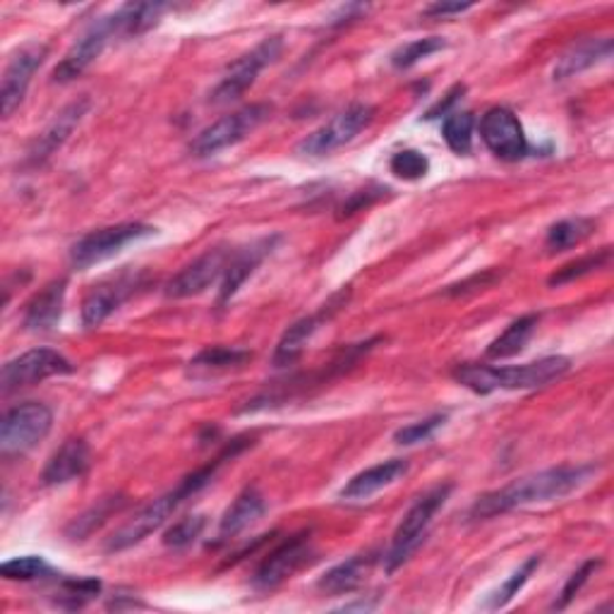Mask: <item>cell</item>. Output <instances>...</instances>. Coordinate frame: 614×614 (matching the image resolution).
Returning <instances> with one entry per match:
<instances>
[{"label":"cell","instance_id":"cell-1","mask_svg":"<svg viewBox=\"0 0 614 614\" xmlns=\"http://www.w3.org/2000/svg\"><path fill=\"white\" fill-rule=\"evenodd\" d=\"M595 473L597 466H593V463H581V466H560L519 477L514 483L483 494V497L473 504L471 519H492L526 504L562 500L581 485H586Z\"/></svg>","mask_w":614,"mask_h":614},{"label":"cell","instance_id":"cell-2","mask_svg":"<svg viewBox=\"0 0 614 614\" xmlns=\"http://www.w3.org/2000/svg\"><path fill=\"white\" fill-rule=\"evenodd\" d=\"M572 368L568 358L562 355H550L541 358L535 363L526 365H506V368H494V365H475V363H463L454 370V380L463 384L475 394H492V392H516V389H537L547 386L550 382L564 378V374Z\"/></svg>","mask_w":614,"mask_h":614},{"label":"cell","instance_id":"cell-3","mask_svg":"<svg viewBox=\"0 0 614 614\" xmlns=\"http://www.w3.org/2000/svg\"><path fill=\"white\" fill-rule=\"evenodd\" d=\"M229 454H233L231 449L223 456H229ZM223 456L217 459L212 463V466H204L200 471L190 473L185 477V481H181V485H178L175 490L167 492V494H163V497H159L152 504H147L144 509H140L138 514H134L128 523H123V526L109 537L107 552L130 550L134 545H140L144 541V537H149L154 531H159L163 526V523H167L173 516V512H175L178 506H181L185 500H190L192 494H198L204 485L212 483V477H214V473L219 469V463L223 461Z\"/></svg>","mask_w":614,"mask_h":614},{"label":"cell","instance_id":"cell-4","mask_svg":"<svg viewBox=\"0 0 614 614\" xmlns=\"http://www.w3.org/2000/svg\"><path fill=\"white\" fill-rule=\"evenodd\" d=\"M53 427V411L47 403L27 401L10 409L0 423V454L18 456L34 449Z\"/></svg>","mask_w":614,"mask_h":614},{"label":"cell","instance_id":"cell-5","mask_svg":"<svg viewBox=\"0 0 614 614\" xmlns=\"http://www.w3.org/2000/svg\"><path fill=\"white\" fill-rule=\"evenodd\" d=\"M449 494H452V485L432 487L411 506V512L403 516L401 526L394 533L392 550H389V554H386L389 572H394V568H399L403 562H409V557L417 550V545L425 541L427 526L432 523L434 514H437L444 506V502L449 500Z\"/></svg>","mask_w":614,"mask_h":614},{"label":"cell","instance_id":"cell-6","mask_svg":"<svg viewBox=\"0 0 614 614\" xmlns=\"http://www.w3.org/2000/svg\"><path fill=\"white\" fill-rule=\"evenodd\" d=\"M269 113H272V107H266V103H252V107L219 118L217 123L204 128L198 138L190 142V154L198 159L214 157L223 152V149L243 142L248 134H252L266 121Z\"/></svg>","mask_w":614,"mask_h":614},{"label":"cell","instance_id":"cell-7","mask_svg":"<svg viewBox=\"0 0 614 614\" xmlns=\"http://www.w3.org/2000/svg\"><path fill=\"white\" fill-rule=\"evenodd\" d=\"M154 233H157V229L149 227V223H140V221L115 223V227L99 229L94 233L80 238V241L74 243L70 250V260L78 269L94 266L103 260L113 258V254H118L130 243H138V241H142V238H149Z\"/></svg>","mask_w":614,"mask_h":614},{"label":"cell","instance_id":"cell-8","mask_svg":"<svg viewBox=\"0 0 614 614\" xmlns=\"http://www.w3.org/2000/svg\"><path fill=\"white\" fill-rule=\"evenodd\" d=\"M374 118V109L368 103H353L346 111L336 113L332 121L324 123L295 147L298 154L303 157H326L336 152L343 144L353 142Z\"/></svg>","mask_w":614,"mask_h":614},{"label":"cell","instance_id":"cell-9","mask_svg":"<svg viewBox=\"0 0 614 614\" xmlns=\"http://www.w3.org/2000/svg\"><path fill=\"white\" fill-rule=\"evenodd\" d=\"M281 49H283L281 37H269L262 43H258L250 53L238 58V61L223 72V78L217 84L212 97H209V101L219 103L221 107V103H231L235 99H241L254 84V80L260 78V72L266 66H272L281 56Z\"/></svg>","mask_w":614,"mask_h":614},{"label":"cell","instance_id":"cell-10","mask_svg":"<svg viewBox=\"0 0 614 614\" xmlns=\"http://www.w3.org/2000/svg\"><path fill=\"white\" fill-rule=\"evenodd\" d=\"M68 372H72V363L66 355L51 349H32L18 358H12V361L3 365V372H0V389H3V394L8 396L12 392H20V389Z\"/></svg>","mask_w":614,"mask_h":614},{"label":"cell","instance_id":"cell-11","mask_svg":"<svg viewBox=\"0 0 614 614\" xmlns=\"http://www.w3.org/2000/svg\"><path fill=\"white\" fill-rule=\"evenodd\" d=\"M113 37H121V27H118L115 12L87 27V32L72 43L70 51L63 56V61L56 66L53 80L72 82L74 78H80V74L101 56V51L109 47V41Z\"/></svg>","mask_w":614,"mask_h":614},{"label":"cell","instance_id":"cell-12","mask_svg":"<svg viewBox=\"0 0 614 614\" xmlns=\"http://www.w3.org/2000/svg\"><path fill=\"white\" fill-rule=\"evenodd\" d=\"M314 560L312 545L305 535H295L291 541L281 543L264 562L258 566V572L252 576V586L266 593L279 588L281 583H286L291 576L301 572Z\"/></svg>","mask_w":614,"mask_h":614},{"label":"cell","instance_id":"cell-13","mask_svg":"<svg viewBox=\"0 0 614 614\" xmlns=\"http://www.w3.org/2000/svg\"><path fill=\"white\" fill-rule=\"evenodd\" d=\"M481 138L494 157L519 161L529 154V140L519 118L509 109H490L481 121Z\"/></svg>","mask_w":614,"mask_h":614},{"label":"cell","instance_id":"cell-14","mask_svg":"<svg viewBox=\"0 0 614 614\" xmlns=\"http://www.w3.org/2000/svg\"><path fill=\"white\" fill-rule=\"evenodd\" d=\"M140 286H142V274H134V272H121L118 276L101 281L99 286H94L84 298L82 324L87 329L101 326Z\"/></svg>","mask_w":614,"mask_h":614},{"label":"cell","instance_id":"cell-15","mask_svg":"<svg viewBox=\"0 0 614 614\" xmlns=\"http://www.w3.org/2000/svg\"><path fill=\"white\" fill-rule=\"evenodd\" d=\"M231 250L227 248H214L207 250L202 258L188 264L183 272H178L167 286L169 298H192L204 293L212 283L223 279L227 274V266L231 262Z\"/></svg>","mask_w":614,"mask_h":614},{"label":"cell","instance_id":"cell-16","mask_svg":"<svg viewBox=\"0 0 614 614\" xmlns=\"http://www.w3.org/2000/svg\"><path fill=\"white\" fill-rule=\"evenodd\" d=\"M47 47L29 43L10 58V63L3 72V87H0V101H3V118H10L20 109V103L27 94V87L32 82L34 72L47 61Z\"/></svg>","mask_w":614,"mask_h":614},{"label":"cell","instance_id":"cell-17","mask_svg":"<svg viewBox=\"0 0 614 614\" xmlns=\"http://www.w3.org/2000/svg\"><path fill=\"white\" fill-rule=\"evenodd\" d=\"M349 295H351V291H341V293L334 295L332 301H329L326 305H322L318 312L310 314V318L298 320L293 326H289V329H286V334L281 336L279 346H276L274 365H276V368L293 365V363L298 361V358H301V353H303V349H305V343L314 336V332H318V329H320L324 322L332 320L341 308H346Z\"/></svg>","mask_w":614,"mask_h":614},{"label":"cell","instance_id":"cell-18","mask_svg":"<svg viewBox=\"0 0 614 614\" xmlns=\"http://www.w3.org/2000/svg\"><path fill=\"white\" fill-rule=\"evenodd\" d=\"M87 111H89V99H78L68 103L61 113H56L53 121L37 134V140L32 144H29L27 159H24L27 167H41L43 161L51 159L58 149L68 142L74 128L82 123Z\"/></svg>","mask_w":614,"mask_h":614},{"label":"cell","instance_id":"cell-19","mask_svg":"<svg viewBox=\"0 0 614 614\" xmlns=\"http://www.w3.org/2000/svg\"><path fill=\"white\" fill-rule=\"evenodd\" d=\"M279 243V235L272 238H262V241L252 243L243 250H235L231 254V262L227 266V274L221 279V289H219V305L229 303L231 298L238 293V289L243 286V283L254 274V269H258L266 254H272L274 245Z\"/></svg>","mask_w":614,"mask_h":614},{"label":"cell","instance_id":"cell-20","mask_svg":"<svg viewBox=\"0 0 614 614\" xmlns=\"http://www.w3.org/2000/svg\"><path fill=\"white\" fill-rule=\"evenodd\" d=\"M92 463V449L84 440H68L58 452L47 461V469L41 473L43 485L56 487L66 485L74 477H82Z\"/></svg>","mask_w":614,"mask_h":614},{"label":"cell","instance_id":"cell-21","mask_svg":"<svg viewBox=\"0 0 614 614\" xmlns=\"http://www.w3.org/2000/svg\"><path fill=\"white\" fill-rule=\"evenodd\" d=\"M66 293H68V281L66 279H56L47 283L32 301L27 303L24 310V326L29 332H49L58 324L63 314L66 305Z\"/></svg>","mask_w":614,"mask_h":614},{"label":"cell","instance_id":"cell-22","mask_svg":"<svg viewBox=\"0 0 614 614\" xmlns=\"http://www.w3.org/2000/svg\"><path fill=\"white\" fill-rule=\"evenodd\" d=\"M406 473H409V461H403V459H392V461L378 463V466L365 469L363 473L353 475L351 481L346 483V487L341 490V497L343 500H368L370 494L380 492L389 485H394Z\"/></svg>","mask_w":614,"mask_h":614},{"label":"cell","instance_id":"cell-23","mask_svg":"<svg viewBox=\"0 0 614 614\" xmlns=\"http://www.w3.org/2000/svg\"><path fill=\"white\" fill-rule=\"evenodd\" d=\"M266 512V502L260 490L248 487L238 494L235 502L227 509L221 523H219V543H227L231 537L241 535L245 529H250L254 521H260Z\"/></svg>","mask_w":614,"mask_h":614},{"label":"cell","instance_id":"cell-24","mask_svg":"<svg viewBox=\"0 0 614 614\" xmlns=\"http://www.w3.org/2000/svg\"><path fill=\"white\" fill-rule=\"evenodd\" d=\"M610 56L612 39H586L581 43H574V47L560 58L557 66H554V80L574 78V74L597 66Z\"/></svg>","mask_w":614,"mask_h":614},{"label":"cell","instance_id":"cell-25","mask_svg":"<svg viewBox=\"0 0 614 614\" xmlns=\"http://www.w3.org/2000/svg\"><path fill=\"white\" fill-rule=\"evenodd\" d=\"M372 564H374L372 554H358V557H351L349 562H341L334 568H329V572L320 578L318 588L329 595L353 593L365 583Z\"/></svg>","mask_w":614,"mask_h":614},{"label":"cell","instance_id":"cell-26","mask_svg":"<svg viewBox=\"0 0 614 614\" xmlns=\"http://www.w3.org/2000/svg\"><path fill=\"white\" fill-rule=\"evenodd\" d=\"M537 322H541L537 314H526V318H519L516 322L509 324L504 332L490 343L487 358H492V361H500V358H512V355L521 353L523 346L529 343V339L533 336Z\"/></svg>","mask_w":614,"mask_h":614},{"label":"cell","instance_id":"cell-27","mask_svg":"<svg viewBox=\"0 0 614 614\" xmlns=\"http://www.w3.org/2000/svg\"><path fill=\"white\" fill-rule=\"evenodd\" d=\"M125 506L123 494H113V497H103L99 500L92 509H87L82 516L74 519L68 526V537L70 541H84V537L92 535L97 529H101L113 514L121 512Z\"/></svg>","mask_w":614,"mask_h":614},{"label":"cell","instance_id":"cell-28","mask_svg":"<svg viewBox=\"0 0 614 614\" xmlns=\"http://www.w3.org/2000/svg\"><path fill=\"white\" fill-rule=\"evenodd\" d=\"M167 6L163 3H128L115 10L118 27H121V37H138L144 34L147 29H152Z\"/></svg>","mask_w":614,"mask_h":614},{"label":"cell","instance_id":"cell-29","mask_svg":"<svg viewBox=\"0 0 614 614\" xmlns=\"http://www.w3.org/2000/svg\"><path fill=\"white\" fill-rule=\"evenodd\" d=\"M593 229H595L593 219H583V217L564 219L560 223H554V227L547 231L545 245L550 252L568 250V248H574V245L586 241V238L593 233Z\"/></svg>","mask_w":614,"mask_h":614},{"label":"cell","instance_id":"cell-30","mask_svg":"<svg viewBox=\"0 0 614 614\" xmlns=\"http://www.w3.org/2000/svg\"><path fill=\"white\" fill-rule=\"evenodd\" d=\"M473 115L469 111L463 113H452L444 118V125H442V138L446 142V147L452 149L454 154L459 157H469L471 149H473Z\"/></svg>","mask_w":614,"mask_h":614},{"label":"cell","instance_id":"cell-31","mask_svg":"<svg viewBox=\"0 0 614 614\" xmlns=\"http://www.w3.org/2000/svg\"><path fill=\"white\" fill-rule=\"evenodd\" d=\"M248 361H252L250 351L214 346V349L202 351L198 358H194V361H190V368L192 370H204V372H223V370L243 368Z\"/></svg>","mask_w":614,"mask_h":614},{"label":"cell","instance_id":"cell-32","mask_svg":"<svg viewBox=\"0 0 614 614\" xmlns=\"http://www.w3.org/2000/svg\"><path fill=\"white\" fill-rule=\"evenodd\" d=\"M537 566H541V557H537V554H535V557H531V560L523 562V566L516 568V572H514L512 576H509L497 591L492 593L487 607H490V610H500V607H504V605L512 603V601H514V595H519V591H521L523 586H526L529 578L533 576V572H535Z\"/></svg>","mask_w":614,"mask_h":614},{"label":"cell","instance_id":"cell-33","mask_svg":"<svg viewBox=\"0 0 614 614\" xmlns=\"http://www.w3.org/2000/svg\"><path fill=\"white\" fill-rule=\"evenodd\" d=\"M610 258H612V252H610V248H605L601 252L588 254V258H581L576 262H568V264H564L562 269H557V272H554L550 276V286H564V283H572V281H576L581 276H586V274L595 272V269L605 266L610 262Z\"/></svg>","mask_w":614,"mask_h":614},{"label":"cell","instance_id":"cell-34","mask_svg":"<svg viewBox=\"0 0 614 614\" xmlns=\"http://www.w3.org/2000/svg\"><path fill=\"white\" fill-rule=\"evenodd\" d=\"M446 47V41L440 37H430V39H415L411 43H403L401 49L392 53V66L399 70H409L415 63H421L423 58L437 53Z\"/></svg>","mask_w":614,"mask_h":614},{"label":"cell","instance_id":"cell-35","mask_svg":"<svg viewBox=\"0 0 614 614\" xmlns=\"http://www.w3.org/2000/svg\"><path fill=\"white\" fill-rule=\"evenodd\" d=\"M389 169L401 181H421L430 173V159L423 152H417V149H403L389 161Z\"/></svg>","mask_w":614,"mask_h":614},{"label":"cell","instance_id":"cell-36","mask_svg":"<svg viewBox=\"0 0 614 614\" xmlns=\"http://www.w3.org/2000/svg\"><path fill=\"white\" fill-rule=\"evenodd\" d=\"M101 591V583L94 578H80V581H66L61 593H58L56 603L68 610L84 607L89 601H94Z\"/></svg>","mask_w":614,"mask_h":614},{"label":"cell","instance_id":"cell-37","mask_svg":"<svg viewBox=\"0 0 614 614\" xmlns=\"http://www.w3.org/2000/svg\"><path fill=\"white\" fill-rule=\"evenodd\" d=\"M204 526H207L204 516H185L181 521H175L173 526L163 533V545L173 550H185L198 541Z\"/></svg>","mask_w":614,"mask_h":614},{"label":"cell","instance_id":"cell-38","mask_svg":"<svg viewBox=\"0 0 614 614\" xmlns=\"http://www.w3.org/2000/svg\"><path fill=\"white\" fill-rule=\"evenodd\" d=\"M0 574L10 581H34V578L49 576L51 566L41 557L29 554V557H14V560H8L0 564Z\"/></svg>","mask_w":614,"mask_h":614},{"label":"cell","instance_id":"cell-39","mask_svg":"<svg viewBox=\"0 0 614 614\" xmlns=\"http://www.w3.org/2000/svg\"><path fill=\"white\" fill-rule=\"evenodd\" d=\"M444 423H446V415H442V413L430 415V417H425V421H417V423H413V425H406V427L396 430L394 442H396V444H403V446L427 442V440L432 437V434L437 432Z\"/></svg>","mask_w":614,"mask_h":614},{"label":"cell","instance_id":"cell-40","mask_svg":"<svg viewBox=\"0 0 614 614\" xmlns=\"http://www.w3.org/2000/svg\"><path fill=\"white\" fill-rule=\"evenodd\" d=\"M597 566H601V560H588L586 564H583V566L578 568V572H574V574H572V578L566 581V586L562 588L560 601L554 603V610H564L568 603H572L574 597L578 595V591H581V588L586 586V583H588L591 574H595V572H597Z\"/></svg>","mask_w":614,"mask_h":614},{"label":"cell","instance_id":"cell-41","mask_svg":"<svg viewBox=\"0 0 614 614\" xmlns=\"http://www.w3.org/2000/svg\"><path fill=\"white\" fill-rule=\"evenodd\" d=\"M463 94H466V84H454V87L446 92V97L437 103V107L427 111L425 118H430V121H432V118H440V115H444V118H446V115H452V113H454L452 109L456 107L459 99H461Z\"/></svg>","mask_w":614,"mask_h":614},{"label":"cell","instance_id":"cell-42","mask_svg":"<svg viewBox=\"0 0 614 614\" xmlns=\"http://www.w3.org/2000/svg\"><path fill=\"white\" fill-rule=\"evenodd\" d=\"M382 192H386V190L378 188L374 192H370V190H361V192H355L353 198H351V202L341 207V214H339V217L343 219V217H351V214H355V212H361L363 207H368V204H372L374 200H378Z\"/></svg>","mask_w":614,"mask_h":614},{"label":"cell","instance_id":"cell-43","mask_svg":"<svg viewBox=\"0 0 614 614\" xmlns=\"http://www.w3.org/2000/svg\"><path fill=\"white\" fill-rule=\"evenodd\" d=\"M471 8H473V3H437V6L425 8V14H430V18H446V14H459V12H466Z\"/></svg>","mask_w":614,"mask_h":614}]
</instances>
